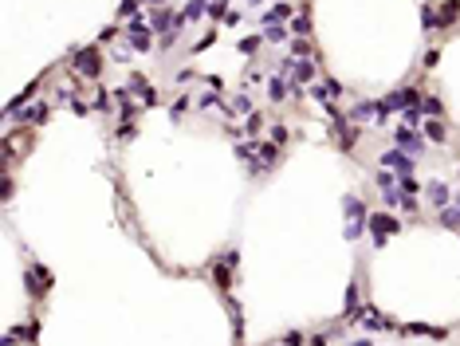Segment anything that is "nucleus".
Here are the masks:
<instances>
[{"label":"nucleus","instance_id":"nucleus-1","mask_svg":"<svg viewBox=\"0 0 460 346\" xmlns=\"http://www.w3.org/2000/svg\"><path fill=\"white\" fill-rule=\"evenodd\" d=\"M370 228H374V232H393L397 225H393L389 216H370Z\"/></svg>","mask_w":460,"mask_h":346},{"label":"nucleus","instance_id":"nucleus-2","mask_svg":"<svg viewBox=\"0 0 460 346\" xmlns=\"http://www.w3.org/2000/svg\"><path fill=\"white\" fill-rule=\"evenodd\" d=\"M429 197H433V205H445V201H448V189H445V185H429Z\"/></svg>","mask_w":460,"mask_h":346},{"label":"nucleus","instance_id":"nucleus-3","mask_svg":"<svg viewBox=\"0 0 460 346\" xmlns=\"http://www.w3.org/2000/svg\"><path fill=\"white\" fill-rule=\"evenodd\" d=\"M287 16H291V8H287V4H280V8H271L264 20H267V24H275V20H287Z\"/></svg>","mask_w":460,"mask_h":346},{"label":"nucleus","instance_id":"nucleus-4","mask_svg":"<svg viewBox=\"0 0 460 346\" xmlns=\"http://www.w3.org/2000/svg\"><path fill=\"white\" fill-rule=\"evenodd\" d=\"M437 20H441V24H452V20H456V4H445V8H441V16H437Z\"/></svg>","mask_w":460,"mask_h":346},{"label":"nucleus","instance_id":"nucleus-5","mask_svg":"<svg viewBox=\"0 0 460 346\" xmlns=\"http://www.w3.org/2000/svg\"><path fill=\"white\" fill-rule=\"evenodd\" d=\"M79 67H83V71H90V75H95V67H99V59H95V51H90V55H79Z\"/></svg>","mask_w":460,"mask_h":346},{"label":"nucleus","instance_id":"nucleus-6","mask_svg":"<svg viewBox=\"0 0 460 346\" xmlns=\"http://www.w3.org/2000/svg\"><path fill=\"white\" fill-rule=\"evenodd\" d=\"M397 142H401V146H409V150H413V153L421 150V146H417V138H413V134H405V130H401V134H397Z\"/></svg>","mask_w":460,"mask_h":346},{"label":"nucleus","instance_id":"nucleus-7","mask_svg":"<svg viewBox=\"0 0 460 346\" xmlns=\"http://www.w3.org/2000/svg\"><path fill=\"white\" fill-rule=\"evenodd\" d=\"M441 221H445V225H460V209H448Z\"/></svg>","mask_w":460,"mask_h":346},{"label":"nucleus","instance_id":"nucleus-8","mask_svg":"<svg viewBox=\"0 0 460 346\" xmlns=\"http://www.w3.org/2000/svg\"><path fill=\"white\" fill-rule=\"evenodd\" d=\"M429 138H437V142L445 138V130H441V122H429Z\"/></svg>","mask_w":460,"mask_h":346}]
</instances>
